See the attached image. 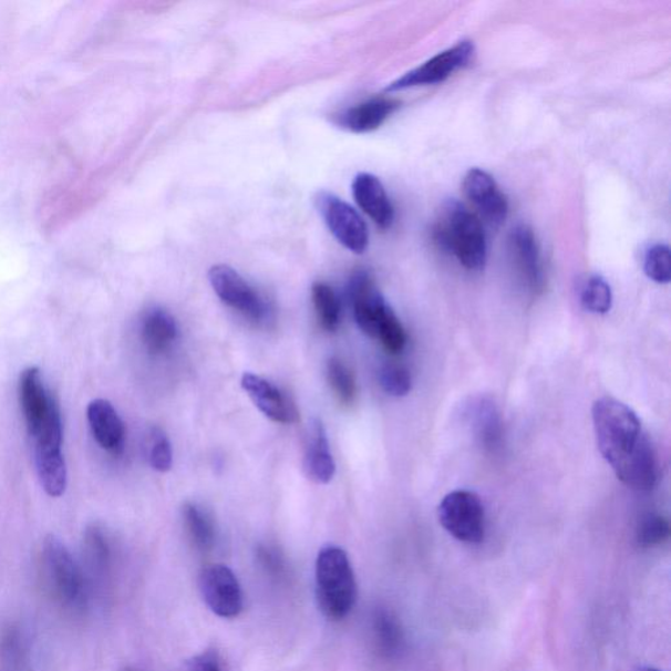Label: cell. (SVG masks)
I'll return each instance as SVG.
<instances>
[{
  "mask_svg": "<svg viewBox=\"0 0 671 671\" xmlns=\"http://www.w3.org/2000/svg\"><path fill=\"white\" fill-rule=\"evenodd\" d=\"M591 416L599 452L612 469L630 458L648 437L637 413L617 399H598Z\"/></svg>",
  "mask_w": 671,
  "mask_h": 671,
  "instance_id": "obj_2",
  "label": "cell"
},
{
  "mask_svg": "<svg viewBox=\"0 0 671 671\" xmlns=\"http://www.w3.org/2000/svg\"><path fill=\"white\" fill-rule=\"evenodd\" d=\"M581 303L584 309L603 316L611 310L612 291L608 281L601 276H591L582 285Z\"/></svg>",
  "mask_w": 671,
  "mask_h": 671,
  "instance_id": "obj_28",
  "label": "cell"
},
{
  "mask_svg": "<svg viewBox=\"0 0 671 671\" xmlns=\"http://www.w3.org/2000/svg\"><path fill=\"white\" fill-rule=\"evenodd\" d=\"M149 464L158 473H168L173 467V448L167 435L161 430H154L148 448Z\"/></svg>",
  "mask_w": 671,
  "mask_h": 671,
  "instance_id": "obj_34",
  "label": "cell"
},
{
  "mask_svg": "<svg viewBox=\"0 0 671 671\" xmlns=\"http://www.w3.org/2000/svg\"><path fill=\"white\" fill-rule=\"evenodd\" d=\"M42 584L62 609L80 613L87 609L91 589L80 562L62 540L49 535L41 553Z\"/></svg>",
  "mask_w": 671,
  "mask_h": 671,
  "instance_id": "obj_3",
  "label": "cell"
},
{
  "mask_svg": "<svg viewBox=\"0 0 671 671\" xmlns=\"http://www.w3.org/2000/svg\"><path fill=\"white\" fill-rule=\"evenodd\" d=\"M183 517L193 544L202 551H209L216 541V527L208 514L196 504L187 503L183 508Z\"/></svg>",
  "mask_w": 671,
  "mask_h": 671,
  "instance_id": "obj_27",
  "label": "cell"
},
{
  "mask_svg": "<svg viewBox=\"0 0 671 671\" xmlns=\"http://www.w3.org/2000/svg\"><path fill=\"white\" fill-rule=\"evenodd\" d=\"M433 239L473 272H479L487 264L488 245L483 223L456 199H448L442 206L441 216L433 228Z\"/></svg>",
  "mask_w": 671,
  "mask_h": 671,
  "instance_id": "obj_1",
  "label": "cell"
},
{
  "mask_svg": "<svg viewBox=\"0 0 671 671\" xmlns=\"http://www.w3.org/2000/svg\"><path fill=\"white\" fill-rule=\"evenodd\" d=\"M126 671H138V670H133V669H131V670H126Z\"/></svg>",
  "mask_w": 671,
  "mask_h": 671,
  "instance_id": "obj_38",
  "label": "cell"
},
{
  "mask_svg": "<svg viewBox=\"0 0 671 671\" xmlns=\"http://www.w3.org/2000/svg\"><path fill=\"white\" fill-rule=\"evenodd\" d=\"M442 527L463 544H481L485 535V513L479 496L469 491H454L438 506Z\"/></svg>",
  "mask_w": 671,
  "mask_h": 671,
  "instance_id": "obj_5",
  "label": "cell"
},
{
  "mask_svg": "<svg viewBox=\"0 0 671 671\" xmlns=\"http://www.w3.org/2000/svg\"><path fill=\"white\" fill-rule=\"evenodd\" d=\"M185 671H223L217 654L206 652L193 659Z\"/></svg>",
  "mask_w": 671,
  "mask_h": 671,
  "instance_id": "obj_35",
  "label": "cell"
},
{
  "mask_svg": "<svg viewBox=\"0 0 671 671\" xmlns=\"http://www.w3.org/2000/svg\"><path fill=\"white\" fill-rule=\"evenodd\" d=\"M400 106L395 99L375 97L353 106L338 116V125L353 133H369L385 123Z\"/></svg>",
  "mask_w": 671,
  "mask_h": 671,
  "instance_id": "obj_19",
  "label": "cell"
},
{
  "mask_svg": "<svg viewBox=\"0 0 671 671\" xmlns=\"http://www.w3.org/2000/svg\"><path fill=\"white\" fill-rule=\"evenodd\" d=\"M141 336L149 353L167 352L177 338L176 320L166 310H149L142 320Z\"/></svg>",
  "mask_w": 671,
  "mask_h": 671,
  "instance_id": "obj_20",
  "label": "cell"
},
{
  "mask_svg": "<svg viewBox=\"0 0 671 671\" xmlns=\"http://www.w3.org/2000/svg\"><path fill=\"white\" fill-rule=\"evenodd\" d=\"M471 421H473L476 437L479 438L484 447L494 450L502 444L503 423L496 405L488 400H479L471 411Z\"/></svg>",
  "mask_w": 671,
  "mask_h": 671,
  "instance_id": "obj_23",
  "label": "cell"
},
{
  "mask_svg": "<svg viewBox=\"0 0 671 671\" xmlns=\"http://www.w3.org/2000/svg\"><path fill=\"white\" fill-rule=\"evenodd\" d=\"M209 281L213 290L225 304L256 324L267 323L272 313L269 303L237 270L224 264L214 266L209 270Z\"/></svg>",
  "mask_w": 671,
  "mask_h": 671,
  "instance_id": "obj_6",
  "label": "cell"
},
{
  "mask_svg": "<svg viewBox=\"0 0 671 671\" xmlns=\"http://www.w3.org/2000/svg\"><path fill=\"white\" fill-rule=\"evenodd\" d=\"M670 525L660 514H647L638 526V541L641 547H655L669 538Z\"/></svg>",
  "mask_w": 671,
  "mask_h": 671,
  "instance_id": "obj_32",
  "label": "cell"
},
{
  "mask_svg": "<svg viewBox=\"0 0 671 671\" xmlns=\"http://www.w3.org/2000/svg\"><path fill=\"white\" fill-rule=\"evenodd\" d=\"M638 671H661V670L651 668V667H644V668H640Z\"/></svg>",
  "mask_w": 671,
  "mask_h": 671,
  "instance_id": "obj_37",
  "label": "cell"
},
{
  "mask_svg": "<svg viewBox=\"0 0 671 671\" xmlns=\"http://www.w3.org/2000/svg\"><path fill=\"white\" fill-rule=\"evenodd\" d=\"M509 251L514 266L528 290L539 292L545 288V270L540 248L531 227L518 225L509 237Z\"/></svg>",
  "mask_w": 671,
  "mask_h": 671,
  "instance_id": "obj_12",
  "label": "cell"
},
{
  "mask_svg": "<svg viewBox=\"0 0 671 671\" xmlns=\"http://www.w3.org/2000/svg\"><path fill=\"white\" fill-rule=\"evenodd\" d=\"M328 382L339 402L344 405L352 404L357 394V385L352 371L339 359H331L327 365Z\"/></svg>",
  "mask_w": 671,
  "mask_h": 671,
  "instance_id": "obj_29",
  "label": "cell"
},
{
  "mask_svg": "<svg viewBox=\"0 0 671 671\" xmlns=\"http://www.w3.org/2000/svg\"><path fill=\"white\" fill-rule=\"evenodd\" d=\"M311 296L321 328L327 332L338 330L341 320V306L334 290L326 282H316L312 285Z\"/></svg>",
  "mask_w": 671,
  "mask_h": 671,
  "instance_id": "obj_26",
  "label": "cell"
},
{
  "mask_svg": "<svg viewBox=\"0 0 671 671\" xmlns=\"http://www.w3.org/2000/svg\"><path fill=\"white\" fill-rule=\"evenodd\" d=\"M303 469L309 479L317 484H328L336 474L327 432L320 420H312L307 431Z\"/></svg>",
  "mask_w": 671,
  "mask_h": 671,
  "instance_id": "obj_17",
  "label": "cell"
},
{
  "mask_svg": "<svg viewBox=\"0 0 671 671\" xmlns=\"http://www.w3.org/2000/svg\"><path fill=\"white\" fill-rule=\"evenodd\" d=\"M35 468L50 497H61L68 488V467L62 450H34Z\"/></svg>",
  "mask_w": 671,
  "mask_h": 671,
  "instance_id": "obj_22",
  "label": "cell"
},
{
  "mask_svg": "<svg viewBox=\"0 0 671 671\" xmlns=\"http://www.w3.org/2000/svg\"><path fill=\"white\" fill-rule=\"evenodd\" d=\"M316 206L333 237L349 251L361 255L369 247V228L359 211L333 193L321 190Z\"/></svg>",
  "mask_w": 671,
  "mask_h": 671,
  "instance_id": "obj_7",
  "label": "cell"
},
{
  "mask_svg": "<svg viewBox=\"0 0 671 671\" xmlns=\"http://www.w3.org/2000/svg\"><path fill=\"white\" fill-rule=\"evenodd\" d=\"M475 45L471 41H461L458 44L445 50L432 60L413 69L398 81L392 82L388 91H402L445 82L455 71L466 68L474 59Z\"/></svg>",
  "mask_w": 671,
  "mask_h": 671,
  "instance_id": "obj_8",
  "label": "cell"
},
{
  "mask_svg": "<svg viewBox=\"0 0 671 671\" xmlns=\"http://www.w3.org/2000/svg\"><path fill=\"white\" fill-rule=\"evenodd\" d=\"M28 663V646L23 631L13 624L0 632V671H24Z\"/></svg>",
  "mask_w": 671,
  "mask_h": 671,
  "instance_id": "obj_25",
  "label": "cell"
},
{
  "mask_svg": "<svg viewBox=\"0 0 671 671\" xmlns=\"http://www.w3.org/2000/svg\"><path fill=\"white\" fill-rule=\"evenodd\" d=\"M349 298L353 306L357 324L370 338H376L378 328L390 310L381 291L375 287L373 277L367 270L354 272L349 281Z\"/></svg>",
  "mask_w": 671,
  "mask_h": 671,
  "instance_id": "obj_11",
  "label": "cell"
},
{
  "mask_svg": "<svg viewBox=\"0 0 671 671\" xmlns=\"http://www.w3.org/2000/svg\"><path fill=\"white\" fill-rule=\"evenodd\" d=\"M87 420L91 432L94 434V438L100 447L113 454L123 452L125 441L124 423L109 400H92L87 406Z\"/></svg>",
  "mask_w": 671,
  "mask_h": 671,
  "instance_id": "obj_15",
  "label": "cell"
},
{
  "mask_svg": "<svg viewBox=\"0 0 671 671\" xmlns=\"http://www.w3.org/2000/svg\"><path fill=\"white\" fill-rule=\"evenodd\" d=\"M618 479L634 491H651L659 479V463L652 442L647 437L630 458L613 468Z\"/></svg>",
  "mask_w": 671,
  "mask_h": 671,
  "instance_id": "obj_18",
  "label": "cell"
},
{
  "mask_svg": "<svg viewBox=\"0 0 671 671\" xmlns=\"http://www.w3.org/2000/svg\"><path fill=\"white\" fill-rule=\"evenodd\" d=\"M83 549V570L92 590V585L103 584L110 574L111 548L104 533L94 526L85 530Z\"/></svg>",
  "mask_w": 671,
  "mask_h": 671,
  "instance_id": "obj_21",
  "label": "cell"
},
{
  "mask_svg": "<svg viewBox=\"0 0 671 671\" xmlns=\"http://www.w3.org/2000/svg\"><path fill=\"white\" fill-rule=\"evenodd\" d=\"M382 389L389 395L402 398L409 395L412 390V378L410 371L403 367L389 363L382 368L380 373Z\"/></svg>",
  "mask_w": 671,
  "mask_h": 671,
  "instance_id": "obj_33",
  "label": "cell"
},
{
  "mask_svg": "<svg viewBox=\"0 0 671 671\" xmlns=\"http://www.w3.org/2000/svg\"><path fill=\"white\" fill-rule=\"evenodd\" d=\"M259 558L264 567L272 575H281L283 572V560L276 549L262 547L259 551Z\"/></svg>",
  "mask_w": 671,
  "mask_h": 671,
  "instance_id": "obj_36",
  "label": "cell"
},
{
  "mask_svg": "<svg viewBox=\"0 0 671 671\" xmlns=\"http://www.w3.org/2000/svg\"><path fill=\"white\" fill-rule=\"evenodd\" d=\"M199 590L209 609L220 618H237L245 606L237 576L223 564H213L203 569Z\"/></svg>",
  "mask_w": 671,
  "mask_h": 671,
  "instance_id": "obj_9",
  "label": "cell"
},
{
  "mask_svg": "<svg viewBox=\"0 0 671 671\" xmlns=\"http://www.w3.org/2000/svg\"><path fill=\"white\" fill-rule=\"evenodd\" d=\"M373 637L378 651L384 657H395L402 652L404 646L403 628L391 611H375L373 617Z\"/></svg>",
  "mask_w": 671,
  "mask_h": 671,
  "instance_id": "obj_24",
  "label": "cell"
},
{
  "mask_svg": "<svg viewBox=\"0 0 671 671\" xmlns=\"http://www.w3.org/2000/svg\"><path fill=\"white\" fill-rule=\"evenodd\" d=\"M353 197L363 213L381 228H390L394 224L395 210L390 202L380 178L371 174H359L352 185Z\"/></svg>",
  "mask_w": 671,
  "mask_h": 671,
  "instance_id": "obj_14",
  "label": "cell"
},
{
  "mask_svg": "<svg viewBox=\"0 0 671 671\" xmlns=\"http://www.w3.org/2000/svg\"><path fill=\"white\" fill-rule=\"evenodd\" d=\"M241 388L257 409L275 423L288 424L295 420L296 413L288 398L273 383L259 375L246 373L241 378Z\"/></svg>",
  "mask_w": 671,
  "mask_h": 671,
  "instance_id": "obj_16",
  "label": "cell"
},
{
  "mask_svg": "<svg viewBox=\"0 0 671 671\" xmlns=\"http://www.w3.org/2000/svg\"><path fill=\"white\" fill-rule=\"evenodd\" d=\"M644 272L657 283H669L671 280L670 248L667 245H654L647 249Z\"/></svg>",
  "mask_w": 671,
  "mask_h": 671,
  "instance_id": "obj_31",
  "label": "cell"
},
{
  "mask_svg": "<svg viewBox=\"0 0 671 671\" xmlns=\"http://www.w3.org/2000/svg\"><path fill=\"white\" fill-rule=\"evenodd\" d=\"M316 578L318 603L324 616L331 620L348 617L357 601V582L344 549L336 546L321 548Z\"/></svg>",
  "mask_w": 671,
  "mask_h": 671,
  "instance_id": "obj_4",
  "label": "cell"
},
{
  "mask_svg": "<svg viewBox=\"0 0 671 671\" xmlns=\"http://www.w3.org/2000/svg\"><path fill=\"white\" fill-rule=\"evenodd\" d=\"M382 342L383 348L390 354H400L404 351L406 344V334L402 323L392 311L391 307L383 317L380 328H378L376 338Z\"/></svg>",
  "mask_w": 671,
  "mask_h": 671,
  "instance_id": "obj_30",
  "label": "cell"
},
{
  "mask_svg": "<svg viewBox=\"0 0 671 671\" xmlns=\"http://www.w3.org/2000/svg\"><path fill=\"white\" fill-rule=\"evenodd\" d=\"M463 190L481 220L496 228L504 225L509 213L508 198L499 190L494 177L481 168L469 169L464 176Z\"/></svg>",
  "mask_w": 671,
  "mask_h": 671,
  "instance_id": "obj_10",
  "label": "cell"
},
{
  "mask_svg": "<svg viewBox=\"0 0 671 671\" xmlns=\"http://www.w3.org/2000/svg\"><path fill=\"white\" fill-rule=\"evenodd\" d=\"M19 398L23 411L28 433L31 437L39 432L55 399L45 388L41 370L35 367L27 368L20 375Z\"/></svg>",
  "mask_w": 671,
  "mask_h": 671,
  "instance_id": "obj_13",
  "label": "cell"
}]
</instances>
